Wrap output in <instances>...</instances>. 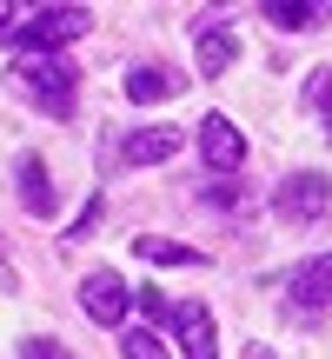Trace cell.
<instances>
[{"mask_svg":"<svg viewBox=\"0 0 332 359\" xmlns=\"http://www.w3.org/2000/svg\"><path fill=\"white\" fill-rule=\"evenodd\" d=\"M87 27H93L87 7H34L27 27H13V40H20L27 53H53V47H67V40H80Z\"/></svg>","mask_w":332,"mask_h":359,"instance_id":"6da1fadb","label":"cell"},{"mask_svg":"<svg viewBox=\"0 0 332 359\" xmlns=\"http://www.w3.org/2000/svg\"><path fill=\"white\" fill-rule=\"evenodd\" d=\"M13 80H27L34 87V100L47 107V114H74V67L67 60H53V53H27L20 67H13Z\"/></svg>","mask_w":332,"mask_h":359,"instance_id":"7a4b0ae2","label":"cell"},{"mask_svg":"<svg viewBox=\"0 0 332 359\" xmlns=\"http://www.w3.org/2000/svg\"><path fill=\"white\" fill-rule=\"evenodd\" d=\"M332 200V180L326 173H286L279 193H272V213L286 219V226H299V219H319Z\"/></svg>","mask_w":332,"mask_h":359,"instance_id":"3957f363","label":"cell"},{"mask_svg":"<svg viewBox=\"0 0 332 359\" xmlns=\"http://www.w3.org/2000/svg\"><path fill=\"white\" fill-rule=\"evenodd\" d=\"M80 306H87L93 326H120L127 306H133V293H127V280H120L113 266H93L87 280H80Z\"/></svg>","mask_w":332,"mask_h":359,"instance_id":"277c9868","label":"cell"},{"mask_svg":"<svg viewBox=\"0 0 332 359\" xmlns=\"http://www.w3.org/2000/svg\"><path fill=\"white\" fill-rule=\"evenodd\" d=\"M193 60H200V80H219L240 60V34H233L226 20H200L193 27Z\"/></svg>","mask_w":332,"mask_h":359,"instance_id":"5b68a950","label":"cell"},{"mask_svg":"<svg viewBox=\"0 0 332 359\" xmlns=\"http://www.w3.org/2000/svg\"><path fill=\"white\" fill-rule=\"evenodd\" d=\"M200 160H206V167H219V173H233L246 160V133L233 127L226 114H206L200 120Z\"/></svg>","mask_w":332,"mask_h":359,"instance_id":"8992f818","label":"cell"},{"mask_svg":"<svg viewBox=\"0 0 332 359\" xmlns=\"http://www.w3.org/2000/svg\"><path fill=\"white\" fill-rule=\"evenodd\" d=\"M173 333H179V353L186 359H219V346H213V313L206 306H173Z\"/></svg>","mask_w":332,"mask_h":359,"instance_id":"52a82bcc","label":"cell"},{"mask_svg":"<svg viewBox=\"0 0 332 359\" xmlns=\"http://www.w3.org/2000/svg\"><path fill=\"white\" fill-rule=\"evenodd\" d=\"M179 147H186V127H140V133H127V160L133 167H160V160H173Z\"/></svg>","mask_w":332,"mask_h":359,"instance_id":"ba28073f","label":"cell"},{"mask_svg":"<svg viewBox=\"0 0 332 359\" xmlns=\"http://www.w3.org/2000/svg\"><path fill=\"white\" fill-rule=\"evenodd\" d=\"M293 306L299 313H306V306H332V253L306 259V266L293 273Z\"/></svg>","mask_w":332,"mask_h":359,"instance_id":"9c48e42d","label":"cell"},{"mask_svg":"<svg viewBox=\"0 0 332 359\" xmlns=\"http://www.w3.org/2000/svg\"><path fill=\"white\" fill-rule=\"evenodd\" d=\"M179 87H186V80H179L173 67H160V60H153V67H133V80H127V93H133L140 107H146V100H173Z\"/></svg>","mask_w":332,"mask_h":359,"instance_id":"30bf717a","label":"cell"},{"mask_svg":"<svg viewBox=\"0 0 332 359\" xmlns=\"http://www.w3.org/2000/svg\"><path fill=\"white\" fill-rule=\"evenodd\" d=\"M133 253H140V259H153V266H206V253H200V246L160 240V233H140V240H133Z\"/></svg>","mask_w":332,"mask_h":359,"instance_id":"8fae6325","label":"cell"},{"mask_svg":"<svg viewBox=\"0 0 332 359\" xmlns=\"http://www.w3.org/2000/svg\"><path fill=\"white\" fill-rule=\"evenodd\" d=\"M20 206H27V213H40V219L53 213V180H47V167H40L34 154L20 160Z\"/></svg>","mask_w":332,"mask_h":359,"instance_id":"7c38bea8","label":"cell"},{"mask_svg":"<svg viewBox=\"0 0 332 359\" xmlns=\"http://www.w3.org/2000/svg\"><path fill=\"white\" fill-rule=\"evenodd\" d=\"M266 20H272V27H286V34H299V27L332 20V7H306V0H272V7H266Z\"/></svg>","mask_w":332,"mask_h":359,"instance_id":"4fadbf2b","label":"cell"},{"mask_svg":"<svg viewBox=\"0 0 332 359\" xmlns=\"http://www.w3.org/2000/svg\"><path fill=\"white\" fill-rule=\"evenodd\" d=\"M120 353H127V359H166V346L153 339V326H133V333L120 339Z\"/></svg>","mask_w":332,"mask_h":359,"instance_id":"5bb4252c","label":"cell"},{"mask_svg":"<svg viewBox=\"0 0 332 359\" xmlns=\"http://www.w3.org/2000/svg\"><path fill=\"white\" fill-rule=\"evenodd\" d=\"M306 107H326L332 114V67H312L306 74Z\"/></svg>","mask_w":332,"mask_h":359,"instance_id":"9a60e30c","label":"cell"},{"mask_svg":"<svg viewBox=\"0 0 332 359\" xmlns=\"http://www.w3.org/2000/svg\"><path fill=\"white\" fill-rule=\"evenodd\" d=\"M133 306H140L146 320H166V326H173V299H166L160 286H146V293H133Z\"/></svg>","mask_w":332,"mask_h":359,"instance_id":"2e32d148","label":"cell"},{"mask_svg":"<svg viewBox=\"0 0 332 359\" xmlns=\"http://www.w3.org/2000/svg\"><path fill=\"white\" fill-rule=\"evenodd\" d=\"M20 359H74V353H67L60 339H27V346H20Z\"/></svg>","mask_w":332,"mask_h":359,"instance_id":"e0dca14e","label":"cell"},{"mask_svg":"<svg viewBox=\"0 0 332 359\" xmlns=\"http://www.w3.org/2000/svg\"><path fill=\"white\" fill-rule=\"evenodd\" d=\"M93 219H100V200H87V213L67 226V240H87V233H93Z\"/></svg>","mask_w":332,"mask_h":359,"instance_id":"ac0fdd59","label":"cell"},{"mask_svg":"<svg viewBox=\"0 0 332 359\" xmlns=\"http://www.w3.org/2000/svg\"><path fill=\"white\" fill-rule=\"evenodd\" d=\"M7 20H13V7H0V40H13V27H7Z\"/></svg>","mask_w":332,"mask_h":359,"instance_id":"d6986e66","label":"cell"},{"mask_svg":"<svg viewBox=\"0 0 332 359\" xmlns=\"http://www.w3.org/2000/svg\"><path fill=\"white\" fill-rule=\"evenodd\" d=\"M246 359H272V346H246Z\"/></svg>","mask_w":332,"mask_h":359,"instance_id":"ffe728a7","label":"cell"},{"mask_svg":"<svg viewBox=\"0 0 332 359\" xmlns=\"http://www.w3.org/2000/svg\"><path fill=\"white\" fill-rule=\"evenodd\" d=\"M326 127H332V114H326Z\"/></svg>","mask_w":332,"mask_h":359,"instance_id":"44dd1931","label":"cell"}]
</instances>
